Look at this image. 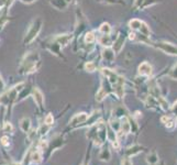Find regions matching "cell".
<instances>
[{
  "mask_svg": "<svg viewBox=\"0 0 177 165\" xmlns=\"http://www.w3.org/2000/svg\"><path fill=\"white\" fill-rule=\"evenodd\" d=\"M9 136H2L1 138V140H0V142H1V144L3 145V146H7V145H9Z\"/></svg>",
  "mask_w": 177,
  "mask_h": 165,
  "instance_id": "obj_24",
  "label": "cell"
},
{
  "mask_svg": "<svg viewBox=\"0 0 177 165\" xmlns=\"http://www.w3.org/2000/svg\"><path fill=\"white\" fill-rule=\"evenodd\" d=\"M100 44H102L103 46H109L111 44V40H110L108 34H105L100 38Z\"/></svg>",
  "mask_w": 177,
  "mask_h": 165,
  "instance_id": "obj_15",
  "label": "cell"
},
{
  "mask_svg": "<svg viewBox=\"0 0 177 165\" xmlns=\"http://www.w3.org/2000/svg\"><path fill=\"white\" fill-rule=\"evenodd\" d=\"M32 95H33L34 101L36 102L37 106H39L40 108H42L43 107V104H44V97H43L42 93H41L40 90L37 89V88H34V89H33V93H32Z\"/></svg>",
  "mask_w": 177,
  "mask_h": 165,
  "instance_id": "obj_6",
  "label": "cell"
},
{
  "mask_svg": "<svg viewBox=\"0 0 177 165\" xmlns=\"http://www.w3.org/2000/svg\"><path fill=\"white\" fill-rule=\"evenodd\" d=\"M65 1H67V2H69V1H71V0H65Z\"/></svg>",
  "mask_w": 177,
  "mask_h": 165,
  "instance_id": "obj_31",
  "label": "cell"
},
{
  "mask_svg": "<svg viewBox=\"0 0 177 165\" xmlns=\"http://www.w3.org/2000/svg\"><path fill=\"white\" fill-rule=\"evenodd\" d=\"M122 165H132V164L128 157H124V159L122 160Z\"/></svg>",
  "mask_w": 177,
  "mask_h": 165,
  "instance_id": "obj_27",
  "label": "cell"
},
{
  "mask_svg": "<svg viewBox=\"0 0 177 165\" xmlns=\"http://www.w3.org/2000/svg\"><path fill=\"white\" fill-rule=\"evenodd\" d=\"M57 44H61V45H67L68 42L71 40V34H63V35H58L56 39Z\"/></svg>",
  "mask_w": 177,
  "mask_h": 165,
  "instance_id": "obj_9",
  "label": "cell"
},
{
  "mask_svg": "<svg viewBox=\"0 0 177 165\" xmlns=\"http://www.w3.org/2000/svg\"><path fill=\"white\" fill-rule=\"evenodd\" d=\"M172 110H173L174 115H176V116H177V101L175 102L174 105H173V107H172Z\"/></svg>",
  "mask_w": 177,
  "mask_h": 165,
  "instance_id": "obj_28",
  "label": "cell"
},
{
  "mask_svg": "<svg viewBox=\"0 0 177 165\" xmlns=\"http://www.w3.org/2000/svg\"><path fill=\"white\" fill-rule=\"evenodd\" d=\"M31 160L33 163H41L42 162V153H41L40 151H35L33 152L31 155Z\"/></svg>",
  "mask_w": 177,
  "mask_h": 165,
  "instance_id": "obj_14",
  "label": "cell"
},
{
  "mask_svg": "<svg viewBox=\"0 0 177 165\" xmlns=\"http://www.w3.org/2000/svg\"><path fill=\"white\" fill-rule=\"evenodd\" d=\"M83 165H87V164H86V163H84V164Z\"/></svg>",
  "mask_w": 177,
  "mask_h": 165,
  "instance_id": "obj_32",
  "label": "cell"
},
{
  "mask_svg": "<svg viewBox=\"0 0 177 165\" xmlns=\"http://www.w3.org/2000/svg\"><path fill=\"white\" fill-rule=\"evenodd\" d=\"M87 120H88V116H87V113L80 112V113H77V115H75V116L71 119L69 123H71V125H82V123L86 122Z\"/></svg>",
  "mask_w": 177,
  "mask_h": 165,
  "instance_id": "obj_3",
  "label": "cell"
},
{
  "mask_svg": "<svg viewBox=\"0 0 177 165\" xmlns=\"http://www.w3.org/2000/svg\"><path fill=\"white\" fill-rule=\"evenodd\" d=\"M85 70H87V72H94V70H96V65H95V63H92V62H88V63H86V65H85Z\"/></svg>",
  "mask_w": 177,
  "mask_h": 165,
  "instance_id": "obj_19",
  "label": "cell"
},
{
  "mask_svg": "<svg viewBox=\"0 0 177 165\" xmlns=\"http://www.w3.org/2000/svg\"><path fill=\"white\" fill-rule=\"evenodd\" d=\"M111 143H112V146H113L114 150L119 151V149H120V143H119V141H118V140H114V141H112Z\"/></svg>",
  "mask_w": 177,
  "mask_h": 165,
  "instance_id": "obj_25",
  "label": "cell"
},
{
  "mask_svg": "<svg viewBox=\"0 0 177 165\" xmlns=\"http://www.w3.org/2000/svg\"><path fill=\"white\" fill-rule=\"evenodd\" d=\"M157 47L160 50H162L163 52H165L166 54L177 55V47L174 46V45L171 43H158Z\"/></svg>",
  "mask_w": 177,
  "mask_h": 165,
  "instance_id": "obj_2",
  "label": "cell"
},
{
  "mask_svg": "<svg viewBox=\"0 0 177 165\" xmlns=\"http://www.w3.org/2000/svg\"><path fill=\"white\" fill-rule=\"evenodd\" d=\"M165 125H166V128H167V129H174L175 125H176V122H175L174 120H173V119L171 118L168 120V121H167L165 123Z\"/></svg>",
  "mask_w": 177,
  "mask_h": 165,
  "instance_id": "obj_22",
  "label": "cell"
},
{
  "mask_svg": "<svg viewBox=\"0 0 177 165\" xmlns=\"http://www.w3.org/2000/svg\"><path fill=\"white\" fill-rule=\"evenodd\" d=\"M3 130L6 131V132H9V131L11 132V131L13 130V128H12L11 123H10V122H6L5 125H3Z\"/></svg>",
  "mask_w": 177,
  "mask_h": 165,
  "instance_id": "obj_23",
  "label": "cell"
},
{
  "mask_svg": "<svg viewBox=\"0 0 177 165\" xmlns=\"http://www.w3.org/2000/svg\"><path fill=\"white\" fill-rule=\"evenodd\" d=\"M120 132L121 133H124V134H128L131 132V123L130 121L128 120L127 117H122L121 119V123H120Z\"/></svg>",
  "mask_w": 177,
  "mask_h": 165,
  "instance_id": "obj_5",
  "label": "cell"
},
{
  "mask_svg": "<svg viewBox=\"0 0 177 165\" xmlns=\"http://www.w3.org/2000/svg\"><path fill=\"white\" fill-rule=\"evenodd\" d=\"M160 160H158V155L155 151H152L148 154V156H146V162L149 163L150 165H155L157 162H158Z\"/></svg>",
  "mask_w": 177,
  "mask_h": 165,
  "instance_id": "obj_8",
  "label": "cell"
},
{
  "mask_svg": "<svg viewBox=\"0 0 177 165\" xmlns=\"http://www.w3.org/2000/svg\"><path fill=\"white\" fill-rule=\"evenodd\" d=\"M110 157H111V153H110V151L108 150V148H105L100 151L99 159L101 160V161H106V162H108V161H110Z\"/></svg>",
  "mask_w": 177,
  "mask_h": 165,
  "instance_id": "obj_11",
  "label": "cell"
},
{
  "mask_svg": "<svg viewBox=\"0 0 177 165\" xmlns=\"http://www.w3.org/2000/svg\"><path fill=\"white\" fill-rule=\"evenodd\" d=\"M139 31L142 33L144 36H149L150 35V29H149V26H146L144 22H142V24H141V28H140V30Z\"/></svg>",
  "mask_w": 177,
  "mask_h": 165,
  "instance_id": "obj_16",
  "label": "cell"
},
{
  "mask_svg": "<svg viewBox=\"0 0 177 165\" xmlns=\"http://www.w3.org/2000/svg\"><path fill=\"white\" fill-rule=\"evenodd\" d=\"M123 44H124V38H123L122 35H120V36L118 38V40L116 41V42H114V44H113V50L117 53H119V52H120V50L122 49Z\"/></svg>",
  "mask_w": 177,
  "mask_h": 165,
  "instance_id": "obj_12",
  "label": "cell"
},
{
  "mask_svg": "<svg viewBox=\"0 0 177 165\" xmlns=\"http://www.w3.org/2000/svg\"><path fill=\"white\" fill-rule=\"evenodd\" d=\"M22 1H23V2H32V1H34V0H22Z\"/></svg>",
  "mask_w": 177,
  "mask_h": 165,
  "instance_id": "obj_30",
  "label": "cell"
},
{
  "mask_svg": "<svg viewBox=\"0 0 177 165\" xmlns=\"http://www.w3.org/2000/svg\"><path fill=\"white\" fill-rule=\"evenodd\" d=\"M100 32H102L103 34H109L110 33V31H111V28H110V26H109L108 23H103L102 26H100Z\"/></svg>",
  "mask_w": 177,
  "mask_h": 165,
  "instance_id": "obj_17",
  "label": "cell"
},
{
  "mask_svg": "<svg viewBox=\"0 0 177 165\" xmlns=\"http://www.w3.org/2000/svg\"><path fill=\"white\" fill-rule=\"evenodd\" d=\"M41 24H42L41 20H36L33 22V24H32L31 26H30V29H29L28 33H26V43H30V42L39 34V32H40V30H41Z\"/></svg>",
  "mask_w": 177,
  "mask_h": 165,
  "instance_id": "obj_1",
  "label": "cell"
},
{
  "mask_svg": "<svg viewBox=\"0 0 177 165\" xmlns=\"http://www.w3.org/2000/svg\"><path fill=\"white\" fill-rule=\"evenodd\" d=\"M5 89V81H3L2 77L0 76V91H2Z\"/></svg>",
  "mask_w": 177,
  "mask_h": 165,
  "instance_id": "obj_26",
  "label": "cell"
},
{
  "mask_svg": "<svg viewBox=\"0 0 177 165\" xmlns=\"http://www.w3.org/2000/svg\"><path fill=\"white\" fill-rule=\"evenodd\" d=\"M20 128L23 132L28 133L29 130H30V128H31V120L29 118H23L20 121Z\"/></svg>",
  "mask_w": 177,
  "mask_h": 165,
  "instance_id": "obj_10",
  "label": "cell"
},
{
  "mask_svg": "<svg viewBox=\"0 0 177 165\" xmlns=\"http://www.w3.org/2000/svg\"><path fill=\"white\" fill-rule=\"evenodd\" d=\"M85 41L87 42V43H92V42L95 41L94 33H92V32H88V33L86 34V36H85Z\"/></svg>",
  "mask_w": 177,
  "mask_h": 165,
  "instance_id": "obj_20",
  "label": "cell"
},
{
  "mask_svg": "<svg viewBox=\"0 0 177 165\" xmlns=\"http://www.w3.org/2000/svg\"><path fill=\"white\" fill-rule=\"evenodd\" d=\"M143 151V146H141V145H133V146H131V148H129L128 150H127V155H128L129 157L130 156H133V155H137V154H139L140 152H142Z\"/></svg>",
  "mask_w": 177,
  "mask_h": 165,
  "instance_id": "obj_7",
  "label": "cell"
},
{
  "mask_svg": "<svg viewBox=\"0 0 177 165\" xmlns=\"http://www.w3.org/2000/svg\"><path fill=\"white\" fill-rule=\"evenodd\" d=\"M141 24H142V21L137 20V19H133V20H131L130 22H129V26H130V28H131L132 30H134V31H139L141 28Z\"/></svg>",
  "mask_w": 177,
  "mask_h": 165,
  "instance_id": "obj_13",
  "label": "cell"
},
{
  "mask_svg": "<svg viewBox=\"0 0 177 165\" xmlns=\"http://www.w3.org/2000/svg\"><path fill=\"white\" fill-rule=\"evenodd\" d=\"M155 165H165V163H164V162H160V161H158V162H157Z\"/></svg>",
  "mask_w": 177,
  "mask_h": 165,
  "instance_id": "obj_29",
  "label": "cell"
},
{
  "mask_svg": "<svg viewBox=\"0 0 177 165\" xmlns=\"http://www.w3.org/2000/svg\"><path fill=\"white\" fill-rule=\"evenodd\" d=\"M139 74L141 76H145V77H149L152 75V66L151 64H149L148 62H144L139 66Z\"/></svg>",
  "mask_w": 177,
  "mask_h": 165,
  "instance_id": "obj_4",
  "label": "cell"
},
{
  "mask_svg": "<svg viewBox=\"0 0 177 165\" xmlns=\"http://www.w3.org/2000/svg\"><path fill=\"white\" fill-rule=\"evenodd\" d=\"M169 77H171L172 79H175V81H177V63L175 64L174 66H173V68L171 70V72H169Z\"/></svg>",
  "mask_w": 177,
  "mask_h": 165,
  "instance_id": "obj_18",
  "label": "cell"
},
{
  "mask_svg": "<svg viewBox=\"0 0 177 165\" xmlns=\"http://www.w3.org/2000/svg\"><path fill=\"white\" fill-rule=\"evenodd\" d=\"M45 125H53V122H54V118H53V116H52L51 113L50 115H47L46 116V118H45Z\"/></svg>",
  "mask_w": 177,
  "mask_h": 165,
  "instance_id": "obj_21",
  "label": "cell"
}]
</instances>
